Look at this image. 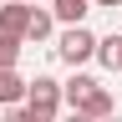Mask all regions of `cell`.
<instances>
[{
    "mask_svg": "<svg viewBox=\"0 0 122 122\" xmlns=\"http://www.w3.org/2000/svg\"><path fill=\"white\" fill-rule=\"evenodd\" d=\"M15 5H36V0H15Z\"/></svg>",
    "mask_w": 122,
    "mask_h": 122,
    "instance_id": "cell-13",
    "label": "cell"
},
{
    "mask_svg": "<svg viewBox=\"0 0 122 122\" xmlns=\"http://www.w3.org/2000/svg\"><path fill=\"white\" fill-rule=\"evenodd\" d=\"M51 30H56V20H51V10L30 5V15H25V41H46Z\"/></svg>",
    "mask_w": 122,
    "mask_h": 122,
    "instance_id": "cell-6",
    "label": "cell"
},
{
    "mask_svg": "<svg viewBox=\"0 0 122 122\" xmlns=\"http://www.w3.org/2000/svg\"><path fill=\"white\" fill-rule=\"evenodd\" d=\"M56 56L66 61V66H86V61L97 56V36H92L86 25H66L61 41H56Z\"/></svg>",
    "mask_w": 122,
    "mask_h": 122,
    "instance_id": "cell-3",
    "label": "cell"
},
{
    "mask_svg": "<svg viewBox=\"0 0 122 122\" xmlns=\"http://www.w3.org/2000/svg\"><path fill=\"white\" fill-rule=\"evenodd\" d=\"M92 5H107V10H117V5H122V0H92Z\"/></svg>",
    "mask_w": 122,
    "mask_h": 122,
    "instance_id": "cell-12",
    "label": "cell"
},
{
    "mask_svg": "<svg viewBox=\"0 0 122 122\" xmlns=\"http://www.w3.org/2000/svg\"><path fill=\"white\" fill-rule=\"evenodd\" d=\"M25 15H30V5H15V0H10V5H0V36L25 46Z\"/></svg>",
    "mask_w": 122,
    "mask_h": 122,
    "instance_id": "cell-4",
    "label": "cell"
},
{
    "mask_svg": "<svg viewBox=\"0 0 122 122\" xmlns=\"http://www.w3.org/2000/svg\"><path fill=\"white\" fill-rule=\"evenodd\" d=\"M15 61H20V41H5V36H0V71H15Z\"/></svg>",
    "mask_w": 122,
    "mask_h": 122,
    "instance_id": "cell-9",
    "label": "cell"
},
{
    "mask_svg": "<svg viewBox=\"0 0 122 122\" xmlns=\"http://www.w3.org/2000/svg\"><path fill=\"white\" fill-rule=\"evenodd\" d=\"M61 102H66L71 112L92 117V122H107V117H117V107H112V92H107L97 76H86V71H76L71 81H61Z\"/></svg>",
    "mask_w": 122,
    "mask_h": 122,
    "instance_id": "cell-1",
    "label": "cell"
},
{
    "mask_svg": "<svg viewBox=\"0 0 122 122\" xmlns=\"http://www.w3.org/2000/svg\"><path fill=\"white\" fill-rule=\"evenodd\" d=\"M97 61L107 71H122V36H107V41H97Z\"/></svg>",
    "mask_w": 122,
    "mask_h": 122,
    "instance_id": "cell-8",
    "label": "cell"
},
{
    "mask_svg": "<svg viewBox=\"0 0 122 122\" xmlns=\"http://www.w3.org/2000/svg\"><path fill=\"white\" fill-rule=\"evenodd\" d=\"M25 112L36 117V122H56V112H61V81L56 76H36V81H25Z\"/></svg>",
    "mask_w": 122,
    "mask_h": 122,
    "instance_id": "cell-2",
    "label": "cell"
},
{
    "mask_svg": "<svg viewBox=\"0 0 122 122\" xmlns=\"http://www.w3.org/2000/svg\"><path fill=\"white\" fill-rule=\"evenodd\" d=\"M25 102V81L15 71H0V107H20Z\"/></svg>",
    "mask_w": 122,
    "mask_h": 122,
    "instance_id": "cell-7",
    "label": "cell"
},
{
    "mask_svg": "<svg viewBox=\"0 0 122 122\" xmlns=\"http://www.w3.org/2000/svg\"><path fill=\"white\" fill-rule=\"evenodd\" d=\"M61 122H92V117H81V112H66V117H61Z\"/></svg>",
    "mask_w": 122,
    "mask_h": 122,
    "instance_id": "cell-11",
    "label": "cell"
},
{
    "mask_svg": "<svg viewBox=\"0 0 122 122\" xmlns=\"http://www.w3.org/2000/svg\"><path fill=\"white\" fill-rule=\"evenodd\" d=\"M92 10V0H51V20H66V25H81Z\"/></svg>",
    "mask_w": 122,
    "mask_h": 122,
    "instance_id": "cell-5",
    "label": "cell"
},
{
    "mask_svg": "<svg viewBox=\"0 0 122 122\" xmlns=\"http://www.w3.org/2000/svg\"><path fill=\"white\" fill-rule=\"evenodd\" d=\"M5 122H36V117H30L25 107H10V112H5Z\"/></svg>",
    "mask_w": 122,
    "mask_h": 122,
    "instance_id": "cell-10",
    "label": "cell"
}]
</instances>
